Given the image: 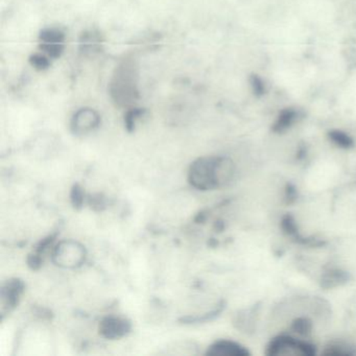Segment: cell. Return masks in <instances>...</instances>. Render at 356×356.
Returning a JSON list of instances; mask_svg holds the SVG:
<instances>
[{"label": "cell", "instance_id": "cell-1", "mask_svg": "<svg viewBox=\"0 0 356 356\" xmlns=\"http://www.w3.org/2000/svg\"><path fill=\"white\" fill-rule=\"evenodd\" d=\"M232 160L222 156L199 158L188 172V181L197 191H213L229 184L234 178Z\"/></svg>", "mask_w": 356, "mask_h": 356}, {"label": "cell", "instance_id": "cell-2", "mask_svg": "<svg viewBox=\"0 0 356 356\" xmlns=\"http://www.w3.org/2000/svg\"><path fill=\"white\" fill-rule=\"evenodd\" d=\"M112 99L118 105L128 106L138 97L137 90V72L132 62H124L116 68L110 84Z\"/></svg>", "mask_w": 356, "mask_h": 356}, {"label": "cell", "instance_id": "cell-3", "mask_svg": "<svg viewBox=\"0 0 356 356\" xmlns=\"http://www.w3.org/2000/svg\"><path fill=\"white\" fill-rule=\"evenodd\" d=\"M56 266L64 268H76L86 260V249L76 241H63L56 245L53 253Z\"/></svg>", "mask_w": 356, "mask_h": 356}, {"label": "cell", "instance_id": "cell-4", "mask_svg": "<svg viewBox=\"0 0 356 356\" xmlns=\"http://www.w3.org/2000/svg\"><path fill=\"white\" fill-rule=\"evenodd\" d=\"M316 348L312 343L291 337H275L268 347L266 354L270 356H314Z\"/></svg>", "mask_w": 356, "mask_h": 356}, {"label": "cell", "instance_id": "cell-5", "mask_svg": "<svg viewBox=\"0 0 356 356\" xmlns=\"http://www.w3.org/2000/svg\"><path fill=\"white\" fill-rule=\"evenodd\" d=\"M101 124L99 113L90 108L79 110L72 120V130L76 135H85L92 132Z\"/></svg>", "mask_w": 356, "mask_h": 356}, {"label": "cell", "instance_id": "cell-6", "mask_svg": "<svg viewBox=\"0 0 356 356\" xmlns=\"http://www.w3.org/2000/svg\"><path fill=\"white\" fill-rule=\"evenodd\" d=\"M131 329L130 321L120 316H107L99 324V333L107 339H122L130 333Z\"/></svg>", "mask_w": 356, "mask_h": 356}, {"label": "cell", "instance_id": "cell-7", "mask_svg": "<svg viewBox=\"0 0 356 356\" xmlns=\"http://www.w3.org/2000/svg\"><path fill=\"white\" fill-rule=\"evenodd\" d=\"M24 283L20 279H10L1 287V301L3 307L11 310L19 303L20 296L24 293Z\"/></svg>", "mask_w": 356, "mask_h": 356}, {"label": "cell", "instance_id": "cell-8", "mask_svg": "<svg viewBox=\"0 0 356 356\" xmlns=\"http://www.w3.org/2000/svg\"><path fill=\"white\" fill-rule=\"evenodd\" d=\"M207 355L210 356H249L247 348L232 341H218L208 348Z\"/></svg>", "mask_w": 356, "mask_h": 356}, {"label": "cell", "instance_id": "cell-9", "mask_svg": "<svg viewBox=\"0 0 356 356\" xmlns=\"http://www.w3.org/2000/svg\"><path fill=\"white\" fill-rule=\"evenodd\" d=\"M297 118L298 113L295 110L287 109L281 112L280 116H279L278 120L274 126L275 132H284L285 130L293 126Z\"/></svg>", "mask_w": 356, "mask_h": 356}, {"label": "cell", "instance_id": "cell-10", "mask_svg": "<svg viewBox=\"0 0 356 356\" xmlns=\"http://www.w3.org/2000/svg\"><path fill=\"white\" fill-rule=\"evenodd\" d=\"M347 280L348 275L345 272L339 270H330L323 277L322 286L325 289H329V287L331 289L347 282Z\"/></svg>", "mask_w": 356, "mask_h": 356}, {"label": "cell", "instance_id": "cell-11", "mask_svg": "<svg viewBox=\"0 0 356 356\" xmlns=\"http://www.w3.org/2000/svg\"><path fill=\"white\" fill-rule=\"evenodd\" d=\"M281 225H282L283 230H284V232L286 233L289 236L293 237V239H296V241H299V243H306V245H308V243H310L309 239L304 238L303 236L300 235L295 220H293L291 216H284V218H282V222H281Z\"/></svg>", "mask_w": 356, "mask_h": 356}, {"label": "cell", "instance_id": "cell-12", "mask_svg": "<svg viewBox=\"0 0 356 356\" xmlns=\"http://www.w3.org/2000/svg\"><path fill=\"white\" fill-rule=\"evenodd\" d=\"M41 43H63L64 33L57 29H45L40 33Z\"/></svg>", "mask_w": 356, "mask_h": 356}, {"label": "cell", "instance_id": "cell-13", "mask_svg": "<svg viewBox=\"0 0 356 356\" xmlns=\"http://www.w3.org/2000/svg\"><path fill=\"white\" fill-rule=\"evenodd\" d=\"M329 137L337 147H343V149H350L354 145L353 139L341 131H332L329 133Z\"/></svg>", "mask_w": 356, "mask_h": 356}, {"label": "cell", "instance_id": "cell-14", "mask_svg": "<svg viewBox=\"0 0 356 356\" xmlns=\"http://www.w3.org/2000/svg\"><path fill=\"white\" fill-rule=\"evenodd\" d=\"M222 307H218V309L212 310V312H208V314H202V316H183L181 318V322L185 323V324H197V323L207 322V321L212 320L218 316L220 312H222Z\"/></svg>", "mask_w": 356, "mask_h": 356}, {"label": "cell", "instance_id": "cell-15", "mask_svg": "<svg viewBox=\"0 0 356 356\" xmlns=\"http://www.w3.org/2000/svg\"><path fill=\"white\" fill-rule=\"evenodd\" d=\"M145 113V110L140 109V108H135V109H131L130 111L127 112L126 116H124V126L129 132H133L135 130L137 120L143 116Z\"/></svg>", "mask_w": 356, "mask_h": 356}, {"label": "cell", "instance_id": "cell-16", "mask_svg": "<svg viewBox=\"0 0 356 356\" xmlns=\"http://www.w3.org/2000/svg\"><path fill=\"white\" fill-rule=\"evenodd\" d=\"M99 43H101V40L99 37H97V35L92 34V33L88 35L85 34L81 39V49L83 51H95L99 47Z\"/></svg>", "mask_w": 356, "mask_h": 356}, {"label": "cell", "instance_id": "cell-17", "mask_svg": "<svg viewBox=\"0 0 356 356\" xmlns=\"http://www.w3.org/2000/svg\"><path fill=\"white\" fill-rule=\"evenodd\" d=\"M40 49L53 59L61 57L64 51L63 43H41Z\"/></svg>", "mask_w": 356, "mask_h": 356}, {"label": "cell", "instance_id": "cell-18", "mask_svg": "<svg viewBox=\"0 0 356 356\" xmlns=\"http://www.w3.org/2000/svg\"><path fill=\"white\" fill-rule=\"evenodd\" d=\"M325 355H354L356 352L354 351L353 348L348 347L341 343H337V345H331L330 347L327 348L326 351L324 352Z\"/></svg>", "mask_w": 356, "mask_h": 356}, {"label": "cell", "instance_id": "cell-19", "mask_svg": "<svg viewBox=\"0 0 356 356\" xmlns=\"http://www.w3.org/2000/svg\"><path fill=\"white\" fill-rule=\"evenodd\" d=\"M70 200H72V206L76 209H81L84 205L85 195L84 191L82 187L79 184L74 185L72 189V193H70Z\"/></svg>", "mask_w": 356, "mask_h": 356}, {"label": "cell", "instance_id": "cell-20", "mask_svg": "<svg viewBox=\"0 0 356 356\" xmlns=\"http://www.w3.org/2000/svg\"><path fill=\"white\" fill-rule=\"evenodd\" d=\"M291 328H293V330L297 332L298 334L307 335L309 334L310 331H312V322H310L308 318H299L293 323Z\"/></svg>", "mask_w": 356, "mask_h": 356}, {"label": "cell", "instance_id": "cell-21", "mask_svg": "<svg viewBox=\"0 0 356 356\" xmlns=\"http://www.w3.org/2000/svg\"><path fill=\"white\" fill-rule=\"evenodd\" d=\"M30 63L36 68L37 70H47L51 66V62L45 56L35 54L30 57Z\"/></svg>", "mask_w": 356, "mask_h": 356}, {"label": "cell", "instance_id": "cell-22", "mask_svg": "<svg viewBox=\"0 0 356 356\" xmlns=\"http://www.w3.org/2000/svg\"><path fill=\"white\" fill-rule=\"evenodd\" d=\"M89 205L91 208L97 210V211H101V210L105 209L106 208V199L101 195V193H97V195H92L89 197Z\"/></svg>", "mask_w": 356, "mask_h": 356}, {"label": "cell", "instance_id": "cell-23", "mask_svg": "<svg viewBox=\"0 0 356 356\" xmlns=\"http://www.w3.org/2000/svg\"><path fill=\"white\" fill-rule=\"evenodd\" d=\"M56 236H57V235L56 234L49 235V236H47V238L42 239V241H41L40 243H39L38 245H37V253H43V252H44L45 250H47V248H49V245H51V243H53V241H55Z\"/></svg>", "mask_w": 356, "mask_h": 356}, {"label": "cell", "instance_id": "cell-24", "mask_svg": "<svg viewBox=\"0 0 356 356\" xmlns=\"http://www.w3.org/2000/svg\"><path fill=\"white\" fill-rule=\"evenodd\" d=\"M28 264L32 270H39L42 266V259H41L39 253L29 256Z\"/></svg>", "mask_w": 356, "mask_h": 356}, {"label": "cell", "instance_id": "cell-25", "mask_svg": "<svg viewBox=\"0 0 356 356\" xmlns=\"http://www.w3.org/2000/svg\"><path fill=\"white\" fill-rule=\"evenodd\" d=\"M252 85H253L254 91H255L256 93L262 92V90H264V85H262L261 81H260L257 76H253Z\"/></svg>", "mask_w": 356, "mask_h": 356}, {"label": "cell", "instance_id": "cell-26", "mask_svg": "<svg viewBox=\"0 0 356 356\" xmlns=\"http://www.w3.org/2000/svg\"><path fill=\"white\" fill-rule=\"evenodd\" d=\"M286 193H287V195H286L287 199H289V200L295 199L296 191L293 186H291V185H289V186H287Z\"/></svg>", "mask_w": 356, "mask_h": 356}]
</instances>
